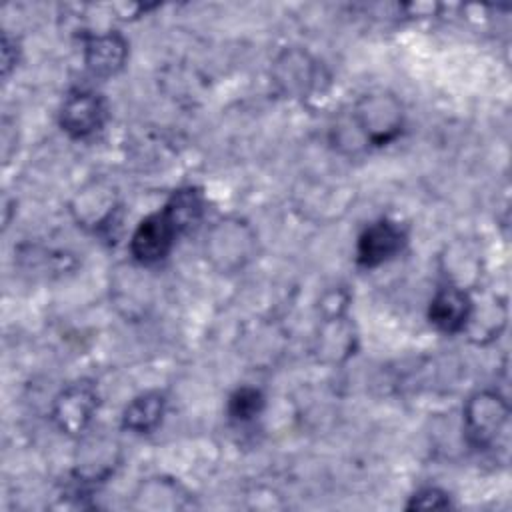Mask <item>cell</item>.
<instances>
[{
    "label": "cell",
    "mask_w": 512,
    "mask_h": 512,
    "mask_svg": "<svg viewBox=\"0 0 512 512\" xmlns=\"http://www.w3.org/2000/svg\"><path fill=\"white\" fill-rule=\"evenodd\" d=\"M404 128V106L384 90L360 96L344 122L334 126V142L348 154L368 146H386Z\"/></svg>",
    "instance_id": "obj_1"
},
{
    "label": "cell",
    "mask_w": 512,
    "mask_h": 512,
    "mask_svg": "<svg viewBox=\"0 0 512 512\" xmlns=\"http://www.w3.org/2000/svg\"><path fill=\"white\" fill-rule=\"evenodd\" d=\"M258 236L254 228L238 216H224L212 222L204 236V258L220 274L244 270L256 256Z\"/></svg>",
    "instance_id": "obj_2"
},
{
    "label": "cell",
    "mask_w": 512,
    "mask_h": 512,
    "mask_svg": "<svg viewBox=\"0 0 512 512\" xmlns=\"http://www.w3.org/2000/svg\"><path fill=\"white\" fill-rule=\"evenodd\" d=\"M464 434L472 448L486 450L496 444V438L504 432L510 406L504 396L494 390H478L464 404Z\"/></svg>",
    "instance_id": "obj_3"
},
{
    "label": "cell",
    "mask_w": 512,
    "mask_h": 512,
    "mask_svg": "<svg viewBox=\"0 0 512 512\" xmlns=\"http://www.w3.org/2000/svg\"><path fill=\"white\" fill-rule=\"evenodd\" d=\"M98 410V388L82 378L64 386L52 402V420L68 436H82Z\"/></svg>",
    "instance_id": "obj_4"
},
{
    "label": "cell",
    "mask_w": 512,
    "mask_h": 512,
    "mask_svg": "<svg viewBox=\"0 0 512 512\" xmlns=\"http://www.w3.org/2000/svg\"><path fill=\"white\" fill-rule=\"evenodd\" d=\"M120 210V198L116 188L106 180H90L84 184L70 202V212L78 226L100 232L116 220Z\"/></svg>",
    "instance_id": "obj_5"
},
{
    "label": "cell",
    "mask_w": 512,
    "mask_h": 512,
    "mask_svg": "<svg viewBox=\"0 0 512 512\" xmlns=\"http://www.w3.org/2000/svg\"><path fill=\"white\" fill-rule=\"evenodd\" d=\"M322 70L302 48H284L272 62V82L288 98H306L318 88Z\"/></svg>",
    "instance_id": "obj_6"
},
{
    "label": "cell",
    "mask_w": 512,
    "mask_h": 512,
    "mask_svg": "<svg viewBox=\"0 0 512 512\" xmlns=\"http://www.w3.org/2000/svg\"><path fill=\"white\" fill-rule=\"evenodd\" d=\"M176 238L178 232L164 210L154 212L136 226L130 238V254L140 266H152L170 254Z\"/></svg>",
    "instance_id": "obj_7"
},
{
    "label": "cell",
    "mask_w": 512,
    "mask_h": 512,
    "mask_svg": "<svg viewBox=\"0 0 512 512\" xmlns=\"http://www.w3.org/2000/svg\"><path fill=\"white\" fill-rule=\"evenodd\" d=\"M108 116L106 100L92 90H74L60 108V126L72 138L96 134Z\"/></svg>",
    "instance_id": "obj_8"
},
{
    "label": "cell",
    "mask_w": 512,
    "mask_h": 512,
    "mask_svg": "<svg viewBox=\"0 0 512 512\" xmlns=\"http://www.w3.org/2000/svg\"><path fill=\"white\" fill-rule=\"evenodd\" d=\"M406 230L392 220H378L364 228L356 244V262L364 268H376L402 252Z\"/></svg>",
    "instance_id": "obj_9"
},
{
    "label": "cell",
    "mask_w": 512,
    "mask_h": 512,
    "mask_svg": "<svg viewBox=\"0 0 512 512\" xmlns=\"http://www.w3.org/2000/svg\"><path fill=\"white\" fill-rule=\"evenodd\" d=\"M472 298L468 290L458 288L454 284H446L436 290L434 298L430 300L428 318L430 322L444 334H456L466 330L470 312H472Z\"/></svg>",
    "instance_id": "obj_10"
},
{
    "label": "cell",
    "mask_w": 512,
    "mask_h": 512,
    "mask_svg": "<svg viewBox=\"0 0 512 512\" xmlns=\"http://www.w3.org/2000/svg\"><path fill=\"white\" fill-rule=\"evenodd\" d=\"M128 58V42L118 32L94 34L84 44V64L96 78L118 74Z\"/></svg>",
    "instance_id": "obj_11"
},
{
    "label": "cell",
    "mask_w": 512,
    "mask_h": 512,
    "mask_svg": "<svg viewBox=\"0 0 512 512\" xmlns=\"http://www.w3.org/2000/svg\"><path fill=\"white\" fill-rule=\"evenodd\" d=\"M188 492L186 488L164 476L146 478L134 492L132 508L136 510H178L188 506Z\"/></svg>",
    "instance_id": "obj_12"
},
{
    "label": "cell",
    "mask_w": 512,
    "mask_h": 512,
    "mask_svg": "<svg viewBox=\"0 0 512 512\" xmlns=\"http://www.w3.org/2000/svg\"><path fill=\"white\" fill-rule=\"evenodd\" d=\"M118 462V444L106 438L86 440L80 452V460L76 464L74 476L82 484L102 482L108 478Z\"/></svg>",
    "instance_id": "obj_13"
},
{
    "label": "cell",
    "mask_w": 512,
    "mask_h": 512,
    "mask_svg": "<svg viewBox=\"0 0 512 512\" xmlns=\"http://www.w3.org/2000/svg\"><path fill=\"white\" fill-rule=\"evenodd\" d=\"M352 350H354L352 324L344 318L342 312L328 314L316 338L318 358L322 362L338 364V362H344L352 354Z\"/></svg>",
    "instance_id": "obj_14"
},
{
    "label": "cell",
    "mask_w": 512,
    "mask_h": 512,
    "mask_svg": "<svg viewBox=\"0 0 512 512\" xmlns=\"http://www.w3.org/2000/svg\"><path fill=\"white\" fill-rule=\"evenodd\" d=\"M166 396L160 390H148L132 398L122 412V428L136 434H150L162 422Z\"/></svg>",
    "instance_id": "obj_15"
},
{
    "label": "cell",
    "mask_w": 512,
    "mask_h": 512,
    "mask_svg": "<svg viewBox=\"0 0 512 512\" xmlns=\"http://www.w3.org/2000/svg\"><path fill=\"white\" fill-rule=\"evenodd\" d=\"M162 210L174 224L178 236H182V234H188L190 230H194L198 226V222L202 220L204 196L198 188H192V186L178 188L176 192H172V196L168 198V202L164 204Z\"/></svg>",
    "instance_id": "obj_16"
},
{
    "label": "cell",
    "mask_w": 512,
    "mask_h": 512,
    "mask_svg": "<svg viewBox=\"0 0 512 512\" xmlns=\"http://www.w3.org/2000/svg\"><path fill=\"white\" fill-rule=\"evenodd\" d=\"M264 408V396L258 388L242 386L228 400V416L236 422L254 420Z\"/></svg>",
    "instance_id": "obj_17"
},
{
    "label": "cell",
    "mask_w": 512,
    "mask_h": 512,
    "mask_svg": "<svg viewBox=\"0 0 512 512\" xmlns=\"http://www.w3.org/2000/svg\"><path fill=\"white\" fill-rule=\"evenodd\" d=\"M448 504H450V498H448V494H446L444 490L428 486V488L418 490V492L410 498V502H408L406 508H410V510H414V508H416V510H426V508H446Z\"/></svg>",
    "instance_id": "obj_18"
}]
</instances>
